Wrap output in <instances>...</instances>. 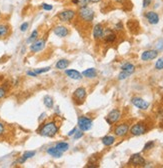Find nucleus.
<instances>
[{
    "mask_svg": "<svg viewBox=\"0 0 163 168\" xmlns=\"http://www.w3.org/2000/svg\"><path fill=\"white\" fill-rule=\"evenodd\" d=\"M59 131V126L55 121L51 120L48 122H45L44 124L40 126L38 129V133L44 137H54Z\"/></svg>",
    "mask_w": 163,
    "mask_h": 168,
    "instance_id": "obj_1",
    "label": "nucleus"
},
{
    "mask_svg": "<svg viewBox=\"0 0 163 168\" xmlns=\"http://www.w3.org/2000/svg\"><path fill=\"white\" fill-rule=\"evenodd\" d=\"M76 15H77L78 19L83 23H91L95 18V12L92 8L88 6L85 7H79L78 10L76 11Z\"/></svg>",
    "mask_w": 163,
    "mask_h": 168,
    "instance_id": "obj_2",
    "label": "nucleus"
},
{
    "mask_svg": "<svg viewBox=\"0 0 163 168\" xmlns=\"http://www.w3.org/2000/svg\"><path fill=\"white\" fill-rule=\"evenodd\" d=\"M56 17L61 22L70 23L72 22L74 18L76 17V11L74 9H64L62 11H59L56 14Z\"/></svg>",
    "mask_w": 163,
    "mask_h": 168,
    "instance_id": "obj_3",
    "label": "nucleus"
},
{
    "mask_svg": "<svg viewBox=\"0 0 163 168\" xmlns=\"http://www.w3.org/2000/svg\"><path fill=\"white\" fill-rule=\"evenodd\" d=\"M86 97H87V90L84 87L76 88L72 93V100L76 105H81L85 102Z\"/></svg>",
    "mask_w": 163,
    "mask_h": 168,
    "instance_id": "obj_4",
    "label": "nucleus"
},
{
    "mask_svg": "<svg viewBox=\"0 0 163 168\" xmlns=\"http://www.w3.org/2000/svg\"><path fill=\"white\" fill-rule=\"evenodd\" d=\"M93 126V120L88 116L81 115L78 117V128L82 130L83 132L88 131L92 128Z\"/></svg>",
    "mask_w": 163,
    "mask_h": 168,
    "instance_id": "obj_5",
    "label": "nucleus"
},
{
    "mask_svg": "<svg viewBox=\"0 0 163 168\" xmlns=\"http://www.w3.org/2000/svg\"><path fill=\"white\" fill-rule=\"evenodd\" d=\"M129 131H130L131 135L140 136V135H143L146 133L147 126L144 122H137V123L131 126V128H129Z\"/></svg>",
    "mask_w": 163,
    "mask_h": 168,
    "instance_id": "obj_6",
    "label": "nucleus"
},
{
    "mask_svg": "<svg viewBox=\"0 0 163 168\" xmlns=\"http://www.w3.org/2000/svg\"><path fill=\"white\" fill-rule=\"evenodd\" d=\"M120 118H121V111L119 109H113L107 114L105 120L109 125H113L117 123L120 120Z\"/></svg>",
    "mask_w": 163,
    "mask_h": 168,
    "instance_id": "obj_7",
    "label": "nucleus"
},
{
    "mask_svg": "<svg viewBox=\"0 0 163 168\" xmlns=\"http://www.w3.org/2000/svg\"><path fill=\"white\" fill-rule=\"evenodd\" d=\"M115 136L117 137H125L129 132V124L128 123H120L118 125L115 126V128L113 130Z\"/></svg>",
    "mask_w": 163,
    "mask_h": 168,
    "instance_id": "obj_8",
    "label": "nucleus"
},
{
    "mask_svg": "<svg viewBox=\"0 0 163 168\" xmlns=\"http://www.w3.org/2000/svg\"><path fill=\"white\" fill-rule=\"evenodd\" d=\"M45 46H46V40L45 39H37L35 40L34 42L31 43V45H30V51H31L32 53H37L39 51H41V50H43L45 48Z\"/></svg>",
    "mask_w": 163,
    "mask_h": 168,
    "instance_id": "obj_9",
    "label": "nucleus"
},
{
    "mask_svg": "<svg viewBox=\"0 0 163 168\" xmlns=\"http://www.w3.org/2000/svg\"><path fill=\"white\" fill-rule=\"evenodd\" d=\"M131 103L133 104L135 107L139 108L141 110H146V109H148V107H149V102H148V101L144 100L143 98H141V97H137V96L131 98Z\"/></svg>",
    "mask_w": 163,
    "mask_h": 168,
    "instance_id": "obj_10",
    "label": "nucleus"
},
{
    "mask_svg": "<svg viewBox=\"0 0 163 168\" xmlns=\"http://www.w3.org/2000/svg\"><path fill=\"white\" fill-rule=\"evenodd\" d=\"M53 33L58 36L60 38H64L66 36H68L69 33H70V30L68 27H66L65 25H56V26L53 28Z\"/></svg>",
    "mask_w": 163,
    "mask_h": 168,
    "instance_id": "obj_11",
    "label": "nucleus"
},
{
    "mask_svg": "<svg viewBox=\"0 0 163 168\" xmlns=\"http://www.w3.org/2000/svg\"><path fill=\"white\" fill-rule=\"evenodd\" d=\"M102 39L104 40L105 43L112 44V43H114L116 41L117 35L112 29H104V35H103Z\"/></svg>",
    "mask_w": 163,
    "mask_h": 168,
    "instance_id": "obj_12",
    "label": "nucleus"
},
{
    "mask_svg": "<svg viewBox=\"0 0 163 168\" xmlns=\"http://www.w3.org/2000/svg\"><path fill=\"white\" fill-rule=\"evenodd\" d=\"M104 26L101 23H97L93 26L92 30V34H93V38L95 40H101L103 38L104 35Z\"/></svg>",
    "mask_w": 163,
    "mask_h": 168,
    "instance_id": "obj_13",
    "label": "nucleus"
},
{
    "mask_svg": "<svg viewBox=\"0 0 163 168\" xmlns=\"http://www.w3.org/2000/svg\"><path fill=\"white\" fill-rule=\"evenodd\" d=\"M129 163L134 165V166H144L145 165V159L141 154L135 153V154L131 155L130 159H129Z\"/></svg>",
    "mask_w": 163,
    "mask_h": 168,
    "instance_id": "obj_14",
    "label": "nucleus"
},
{
    "mask_svg": "<svg viewBox=\"0 0 163 168\" xmlns=\"http://www.w3.org/2000/svg\"><path fill=\"white\" fill-rule=\"evenodd\" d=\"M11 34V26L7 22H0V39L7 38Z\"/></svg>",
    "mask_w": 163,
    "mask_h": 168,
    "instance_id": "obj_15",
    "label": "nucleus"
},
{
    "mask_svg": "<svg viewBox=\"0 0 163 168\" xmlns=\"http://www.w3.org/2000/svg\"><path fill=\"white\" fill-rule=\"evenodd\" d=\"M157 56H158V50H146L141 54V60L150 61L157 58Z\"/></svg>",
    "mask_w": 163,
    "mask_h": 168,
    "instance_id": "obj_16",
    "label": "nucleus"
},
{
    "mask_svg": "<svg viewBox=\"0 0 163 168\" xmlns=\"http://www.w3.org/2000/svg\"><path fill=\"white\" fill-rule=\"evenodd\" d=\"M144 16L147 19V21L152 25H155L159 22V15L155 11H147Z\"/></svg>",
    "mask_w": 163,
    "mask_h": 168,
    "instance_id": "obj_17",
    "label": "nucleus"
},
{
    "mask_svg": "<svg viewBox=\"0 0 163 168\" xmlns=\"http://www.w3.org/2000/svg\"><path fill=\"white\" fill-rule=\"evenodd\" d=\"M65 74L67 75L70 79H73V80H81L83 78L82 74H81L79 71L75 70V69H66Z\"/></svg>",
    "mask_w": 163,
    "mask_h": 168,
    "instance_id": "obj_18",
    "label": "nucleus"
},
{
    "mask_svg": "<svg viewBox=\"0 0 163 168\" xmlns=\"http://www.w3.org/2000/svg\"><path fill=\"white\" fill-rule=\"evenodd\" d=\"M81 74H82L83 77L92 79V78H95L96 76H97V71H96L95 68H88V69H85Z\"/></svg>",
    "mask_w": 163,
    "mask_h": 168,
    "instance_id": "obj_19",
    "label": "nucleus"
},
{
    "mask_svg": "<svg viewBox=\"0 0 163 168\" xmlns=\"http://www.w3.org/2000/svg\"><path fill=\"white\" fill-rule=\"evenodd\" d=\"M69 64H70V61L63 58V59H59L57 62H56L55 67L57 68L58 70H64V69H66L68 67Z\"/></svg>",
    "mask_w": 163,
    "mask_h": 168,
    "instance_id": "obj_20",
    "label": "nucleus"
},
{
    "mask_svg": "<svg viewBox=\"0 0 163 168\" xmlns=\"http://www.w3.org/2000/svg\"><path fill=\"white\" fill-rule=\"evenodd\" d=\"M47 153L50 156L54 157V158H60V157H62L63 152L59 151L55 146H53V147H49V148L47 149Z\"/></svg>",
    "mask_w": 163,
    "mask_h": 168,
    "instance_id": "obj_21",
    "label": "nucleus"
},
{
    "mask_svg": "<svg viewBox=\"0 0 163 168\" xmlns=\"http://www.w3.org/2000/svg\"><path fill=\"white\" fill-rule=\"evenodd\" d=\"M127 27H128V29L132 33H136L137 30L139 29V24L137 22V20H129L127 22Z\"/></svg>",
    "mask_w": 163,
    "mask_h": 168,
    "instance_id": "obj_22",
    "label": "nucleus"
},
{
    "mask_svg": "<svg viewBox=\"0 0 163 168\" xmlns=\"http://www.w3.org/2000/svg\"><path fill=\"white\" fill-rule=\"evenodd\" d=\"M121 70H122V71H125V72L129 73V74L131 75V74L134 73L135 66L132 64V63H130V62H126V63H124L123 65L121 66Z\"/></svg>",
    "mask_w": 163,
    "mask_h": 168,
    "instance_id": "obj_23",
    "label": "nucleus"
},
{
    "mask_svg": "<svg viewBox=\"0 0 163 168\" xmlns=\"http://www.w3.org/2000/svg\"><path fill=\"white\" fill-rule=\"evenodd\" d=\"M101 141H102V143H103L104 146H111V145L114 144L115 137L112 136V135H106V136L102 137Z\"/></svg>",
    "mask_w": 163,
    "mask_h": 168,
    "instance_id": "obj_24",
    "label": "nucleus"
},
{
    "mask_svg": "<svg viewBox=\"0 0 163 168\" xmlns=\"http://www.w3.org/2000/svg\"><path fill=\"white\" fill-rule=\"evenodd\" d=\"M43 103L48 109H51V108H53V106H54V100L50 95H46L43 98Z\"/></svg>",
    "mask_w": 163,
    "mask_h": 168,
    "instance_id": "obj_25",
    "label": "nucleus"
},
{
    "mask_svg": "<svg viewBox=\"0 0 163 168\" xmlns=\"http://www.w3.org/2000/svg\"><path fill=\"white\" fill-rule=\"evenodd\" d=\"M55 147H56V148H57L59 151L65 152V151H67V150L69 149V144L66 143V142L61 141V142H57V143L55 144Z\"/></svg>",
    "mask_w": 163,
    "mask_h": 168,
    "instance_id": "obj_26",
    "label": "nucleus"
},
{
    "mask_svg": "<svg viewBox=\"0 0 163 168\" xmlns=\"http://www.w3.org/2000/svg\"><path fill=\"white\" fill-rule=\"evenodd\" d=\"M38 36H39V30L38 29H34L32 31V33L30 34L29 38L26 40V42L27 43H32V42L35 41V40L38 39Z\"/></svg>",
    "mask_w": 163,
    "mask_h": 168,
    "instance_id": "obj_27",
    "label": "nucleus"
},
{
    "mask_svg": "<svg viewBox=\"0 0 163 168\" xmlns=\"http://www.w3.org/2000/svg\"><path fill=\"white\" fill-rule=\"evenodd\" d=\"M51 69V67L50 66H47V67H43V68H38V69H33V71L36 74H42V73H46L48 72V71Z\"/></svg>",
    "mask_w": 163,
    "mask_h": 168,
    "instance_id": "obj_28",
    "label": "nucleus"
},
{
    "mask_svg": "<svg viewBox=\"0 0 163 168\" xmlns=\"http://www.w3.org/2000/svg\"><path fill=\"white\" fill-rule=\"evenodd\" d=\"M7 92H8V90H7V88L5 87L4 85L0 86V100L3 99L5 96L7 95Z\"/></svg>",
    "mask_w": 163,
    "mask_h": 168,
    "instance_id": "obj_29",
    "label": "nucleus"
},
{
    "mask_svg": "<svg viewBox=\"0 0 163 168\" xmlns=\"http://www.w3.org/2000/svg\"><path fill=\"white\" fill-rule=\"evenodd\" d=\"M35 154H36V152H35V151H25L22 156L27 160L29 158H32V157H34Z\"/></svg>",
    "mask_w": 163,
    "mask_h": 168,
    "instance_id": "obj_30",
    "label": "nucleus"
},
{
    "mask_svg": "<svg viewBox=\"0 0 163 168\" xmlns=\"http://www.w3.org/2000/svg\"><path fill=\"white\" fill-rule=\"evenodd\" d=\"M155 69H157V70L163 69V57H160L157 59L156 63H155Z\"/></svg>",
    "mask_w": 163,
    "mask_h": 168,
    "instance_id": "obj_31",
    "label": "nucleus"
},
{
    "mask_svg": "<svg viewBox=\"0 0 163 168\" xmlns=\"http://www.w3.org/2000/svg\"><path fill=\"white\" fill-rule=\"evenodd\" d=\"M5 133H6V125L2 123V122H0V138H2Z\"/></svg>",
    "mask_w": 163,
    "mask_h": 168,
    "instance_id": "obj_32",
    "label": "nucleus"
},
{
    "mask_svg": "<svg viewBox=\"0 0 163 168\" xmlns=\"http://www.w3.org/2000/svg\"><path fill=\"white\" fill-rule=\"evenodd\" d=\"M153 146H154V141H148L147 143L144 145L143 147V151H148L150 149L153 148Z\"/></svg>",
    "mask_w": 163,
    "mask_h": 168,
    "instance_id": "obj_33",
    "label": "nucleus"
},
{
    "mask_svg": "<svg viewBox=\"0 0 163 168\" xmlns=\"http://www.w3.org/2000/svg\"><path fill=\"white\" fill-rule=\"evenodd\" d=\"M83 135H84V133H83L82 130H76V132L73 134V138H74L75 140H77V139L82 138Z\"/></svg>",
    "mask_w": 163,
    "mask_h": 168,
    "instance_id": "obj_34",
    "label": "nucleus"
},
{
    "mask_svg": "<svg viewBox=\"0 0 163 168\" xmlns=\"http://www.w3.org/2000/svg\"><path fill=\"white\" fill-rule=\"evenodd\" d=\"M129 76H130L129 73H127V72H125V71H122L121 70V72L118 75V80H124L126 78H128Z\"/></svg>",
    "mask_w": 163,
    "mask_h": 168,
    "instance_id": "obj_35",
    "label": "nucleus"
},
{
    "mask_svg": "<svg viewBox=\"0 0 163 168\" xmlns=\"http://www.w3.org/2000/svg\"><path fill=\"white\" fill-rule=\"evenodd\" d=\"M41 7L43 10H45V11H51V10L53 9V6L51 4H48V3H43L41 5Z\"/></svg>",
    "mask_w": 163,
    "mask_h": 168,
    "instance_id": "obj_36",
    "label": "nucleus"
},
{
    "mask_svg": "<svg viewBox=\"0 0 163 168\" xmlns=\"http://www.w3.org/2000/svg\"><path fill=\"white\" fill-rule=\"evenodd\" d=\"M28 27H29V23L26 21V22H23L21 25H20V31L21 32H25L26 30L28 29Z\"/></svg>",
    "mask_w": 163,
    "mask_h": 168,
    "instance_id": "obj_37",
    "label": "nucleus"
},
{
    "mask_svg": "<svg viewBox=\"0 0 163 168\" xmlns=\"http://www.w3.org/2000/svg\"><path fill=\"white\" fill-rule=\"evenodd\" d=\"M152 1L153 0H143V2H142V6H143V8H147V7H149Z\"/></svg>",
    "mask_w": 163,
    "mask_h": 168,
    "instance_id": "obj_38",
    "label": "nucleus"
},
{
    "mask_svg": "<svg viewBox=\"0 0 163 168\" xmlns=\"http://www.w3.org/2000/svg\"><path fill=\"white\" fill-rule=\"evenodd\" d=\"M88 3H89L88 0H79V4H78V6H79V7H85V6H88Z\"/></svg>",
    "mask_w": 163,
    "mask_h": 168,
    "instance_id": "obj_39",
    "label": "nucleus"
},
{
    "mask_svg": "<svg viewBox=\"0 0 163 168\" xmlns=\"http://www.w3.org/2000/svg\"><path fill=\"white\" fill-rule=\"evenodd\" d=\"M25 162H26V159H25L23 156H20L17 159V163H19V164H23V163H25Z\"/></svg>",
    "mask_w": 163,
    "mask_h": 168,
    "instance_id": "obj_40",
    "label": "nucleus"
},
{
    "mask_svg": "<svg viewBox=\"0 0 163 168\" xmlns=\"http://www.w3.org/2000/svg\"><path fill=\"white\" fill-rule=\"evenodd\" d=\"M27 75L31 76V77H37V76H38V74L35 73L33 70L32 71H27Z\"/></svg>",
    "mask_w": 163,
    "mask_h": 168,
    "instance_id": "obj_41",
    "label": "nucleus"
},
{
    "mask_svg": "<svg viewBox=\"0 0 163 168\" xmlns=\"http://www.w3.org/2000/svg\"><path fill=\"white\" fill-rule=\"evenodd\" d=\"M122 29H123V25H122L121 22H118L115 26V30H122Z\"/></svg>",
    "mask_w": 163,
    "mask_h": 168,
    "instance_id": "obj_42",
    "label": "nucleus"
},
{
    "mask_svg": "<svg viewBox=\"0 0 163 168\" xmlns=\"http://www.w3.org/2000/svg\"><path fill=\"white\" fill-rule=\"evenodd\" d=\"M76 130H77V128H76V127H74V128H73L72 130L68 132V133H67V135H68V136H73V134H74L75 132H76Z\"/></svg>",
    "mask_w": 163,
    "mask_h": 168,
    "instance_id": "obj_43",
    "label": "nucleus"
},
{
    "mask_svg": "<svg viewBox=\"0 0 163 168\" xmlns=\"http://www.w3.org/2000/svg\"><path fill=\"white\" fill-rule=\"evenodd\" d=\"M163 48V40H161V41L157 44V50H159V49H162Z\"/></svg>",
    "mask_w": 163,
    "mask_h": 168,
    "instance_id": "obj_44",
    "label": "nucleus"
},
{
    "mask_svg": "<svg viewBox=\"0 0 163 168\" xmlns=\"http://www.w3.org/2000/svg\"><path fill=\"white\" fill-rule=\"evenodd\" d=\"M88 1L89 3H99L102 1V0H88Z\"/></svg>",
    "mask_w": 163,
    "mask_h": 168,
    "instance_id": "obj_45",
    "label": "nucleus"
},
{
    "mask_svg": "<svg viewBox=\"0 0 163 168\" xmlns=\"http://www.w3.org/2000/svg\"><path fill=\"white\" fill-rule=\"evenodd\" d=\"M70 1L73 5H78L79 4V0H70Z\"/></svg>",
    "mask_w": 163,
    "mask_h": 168,
    "instance_id": "obj_46",
    "label": "nucleus"
},
{
    "mask_svg": "<svg viewBox=\"0 0 163 168\" xmlns=\"http://www.w3.org/2000/svg\"><path fill=\"white\" fill-rule=\"evenodd\" d=\"M1 16H2V13H1V11H0V18H1Z\"/></svg>",
    "mask_w": 163,
    "mask_h": 168,
    "instance_id": "obj_47",
    "label": "nucleus"
}]
</instances>
